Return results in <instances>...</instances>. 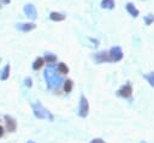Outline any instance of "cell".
Listing matches in <instances>:
<instances>
[{"instance_id": "277c9868", "label": "cell", "mask_w": 154, "mask_h": 143, "mask_svg": "<svg viewBox=\"0 0 154 143\" xmlns=\"http://www.w3.org/2000/svg\"><path fill=\"white\" fill-rule=\"evenodd\" d=\"M35 114H36L38 118H49L51 120L53 119V117L48 113V111H46L41 105H37V108H35Z\"/></svg>"}, {"instance_id": "e0dca14e", "label": "cell", "mask_w": 154, "mask_h": 143, "mask_svg": "<svg viewBox=\"0 0 154 143\" xmlns=\"http://www.w3.org/2000/svg\"><path fill=\"white\" fill-rule=\"evenodd\" d=\"M72 81L71 79H66V82L64 83V90H65V93H70L71 90H72Z\"/></svg>"}, {"instance_id": "5b68a950", "label": "cell", "mask_w": 154, "mask_h": 143, "mask_svg": "<svg viewBox=\"0 0 154 143\" xmlns=\"http://www.w3.org/2000/svg\"><path fill=\"white\" fill-rule=\"evenodd\" d=\"M24 12H25V14L29 18H31V19H35L36 18V10H35V6L34 5H31V4L25 5L24 6Z\"/></svg>"}, {"instance_id": "6da1fadb", "label": "cell", "mask_w": 154, "mask_h": 143, "mask_svg": "<svg viewBox=\"0 0 154 143\" xmlns=\"http://www.w3.org/2000/svg\"><path fill=\"white\" fill-rule=\"evenodd\" d=\"M89 113V103H88V100L85 99L84 95L81 96V100H79V108H78V115L82 117V118H85Z\"/></svg>"}, {"instance_id": "d6986e66", "label": "cell", "mask_w": 154, "mask_h": 143, "mask_svg": "<svg viewBox=\"0 0 154 143\" xmlns=\"http://www.w3.org/2000/svg\"><path fill=\"white\" fill-rule=\"evenodd\" d=\"M90 143H105V141H103V139H101V138H94Z\"/></svg>"}, {"instance_id": "ba28073f", "label": "cell", "mask_w": 154, "mask_h": 143, "mask_svg": "<svg viewBox=\"0 0 154 143\" xmlns=\"http://www.w3.org/2000/svg\"><path fill=\"white\" fill-rule=\"evenodd\" d=\"M125 7H126V11H128V12H129V13H130V14H131L134 18H136V17L140 14V11H138V10H137V8L134 6V4L128 2Z\"/></svg>"}, {"instance_id": "8992f818", "label": "cell", "mask_w": 154, "mask_h": 143, "mask_svg": "<svg viewBox=\"0 0 154 143\" xmlns=\"http://www.w3.org/2000/svg\"><path fill=\"white\" fill-rule=\"evenodd\" d=\"M5 120H6V129H7V131H10V132L16 131L17 124H16L14 119L11 118V117H8V115H6V117H5Z\"/></svg>"}, {"instance_id": "5bb4252c", "label": "cell", "mask_w": 154, "mask_h": 143, "mask_svg": "<svg viewBox=\"0 0 154 143\" xmlns=\"http://www.w3.org/2000/svg\"><path fill=\"white\" fill-rule=\"evenodd\" d=\"M8 75H10V65H6V66L4 67L1 75H0V78H1L2 81H5V79L8 78Z\"/></svg>"}, {"instance_id": "8fae6325", "label": "cell", "mask_w": 154, "mask_h": 143, "mask_svg": "<svg viewBox=\"0 0 154 143\" xmlns=\"http://www.w3.org/2000/svg\"><path fill=\"white\" fill-rule=\"evenodd\" d=\"M143 77H144V79L149 83V85L154 88V72H149V73H147V75H143Z\"/></svg>"}, {"instance_id": "9c48e42d", "label": "cell", "mask_w": 154, "mask_h": 143, "mask_svg": "<svg viewBox=\"0 0 154 143\" xmlns=\"http://www.w3.org/2000/svg\"><path fill=\"white\" fill-rule=\"evenodd\" d=\"M49 18H51L52 20H54V22H61V20L65 19V16L61 14V13H59V12H52V13L49 14Z\"/></svg>"}, {"instance_id": "44dd1931", "label": "cell", "mask_w": 154, "mask_h": 143, "mask_svg": "<svg viewBox=\"0 0 154 143\" xmlns=\"http://www.w3.org/2000/svg\"><path fill=\"white\" fill-rule=\"evenodd\" d=\"M4 135V129H2V126H0V137Z\"/></svg>"}, {"instance_id": "7a4b0ae2", "label": "cell", "mask_w": 154, "mask_h": 143, "mask_svg": "<svg viewBox=\"0 0 154 143\" xmlns=\"http://www.w3.org/2000/svg\"><path fill=\"white\" fill-rule=\"evenodd\" d=\"M108 56H109V61H119L123 58V50L120 47H112L108 52Z\"/></svg>"}, {"instance_id": "7c38bea8", "label": "cell", "mask_w": 154, "mask_h": 143, "mask_svg": "<svg viewBox=\"0 0 154 143\" xmlns=\"http://www.w3.org/2000/svg\"><path fill=\"white\" fill-rule=\"evenodd\" d=\"M35 28V24L34 23H29V24H19V29L22 31H30Z\"/></svg>"}, {"instance_id": "ac0fdd59", "label": "cell", "mask_w": 154, "mask_h": 143, "mask_svg": "<svg viewBox=\"0 0 154 143\" xmlns=\"http://www.w3.org/2000/svg\"><path fill=\"white\" fill-rule=\"evenodd\" d=\"M153 22H154V14H148V16L144 17V23H146V25H150Z\"/></svg>"}, {"instance_id": "ffe728a7", "label": "cell", "mask_w": 154, "mask_h": 143, "mask_svg": "<svg viewBox=\"0 0 154 143\" xmlns=\"http://www.w3.org/2000/svg\"><path fill=\"white\" fill-rule=\"evenodd\" d=\"M25 82H26V85H29V87H31V79H30V78H28V79H26Z\"/></svg>"}, {"instance_id": "4fadbf2b", "label": "cell", "mask_w": 154, "mask_h": 143, "mask_svg": "<svg viewBox=\"0 0 154 143\" xmlns=\"http://www.w3.org/2000/svg\"><path fill=\"white\" fill-rule=\"evenodd\" d=\"M43 64H45V60H43L42 58H37V59L34 61V64H32V68H34V70H38V68L42 67Z\"/></svg>"}, {"instance_id": "2e32d148", "label": "cell", "mask_w": 154, "mask_h": 143, "mask_svg": "<svg viewBox=\"0 0 154 143\" xmlns=\"http://www.w3.org/2000/svg\"><path fill=\"white\" fill-rule=\"evenodd\" d=\"M43 60H46L47 64H52V62H54V61L57 60V56L53 55V54H51V53H47V54L45 55V59H43Z\"/></svg>"}, {"instance_id": "9a60e30c", "label": "cell", "mask_w": 154, "mask_h": 143, "mask_svg": "<svg viewBox=\"0 0 154 143\" xmlns=\"http://www.w3.org/2000/svg\"><path fill=\"white\" fill-rule=\"evenodd\" d=\"M58 71H59V73H63V75H65V73H67L69 72V67L64 64V62H60V64H58Z\"/></svg>"}, {"instance_id": "52a82bcc", "label": "cell", "mask_w": 154, "mask_h": 143, "mask_svg": "<svg viewBox=\"0 0 154 143\" xmlns=\"http://www.w3.org/2000/svg\"><path fill=\"white\" fill-rule=\"evenodd\" d=\"M95 61H96V62H105V61H109L108 52H99L97 54H95Z\"/></svg>"}, {"instance_id": "30bf717a", "label": "cell", "mask_w": 154, "mask_h": 143, "mask_svg": "<svg viewBox=\"0 0 154 143\" xmlns=\"http://www.w3.org/2000/svg\"><path fill=\"white\" fill-rule=\"evenodd\" d=\"M101 7L112 10L114 7V0H102L101 1Z\"/></svg>"}, {"instance_id": "3957f363", "label": "cell", "mask_w": 154, "mask_h": 143, "mask_svg": "<svg viewBox=\"0 0 154 143\" xmlns=\"http://www.w3.org/2000/svg\"><path fill=\"white\" fill-rule=\"evenodd\" d=\"M131 94H132V88H131L130 84H125V85H123V87L117 91V95L120 96V97H124V99L130 97Z\"/></svg>"}]
</instances>
